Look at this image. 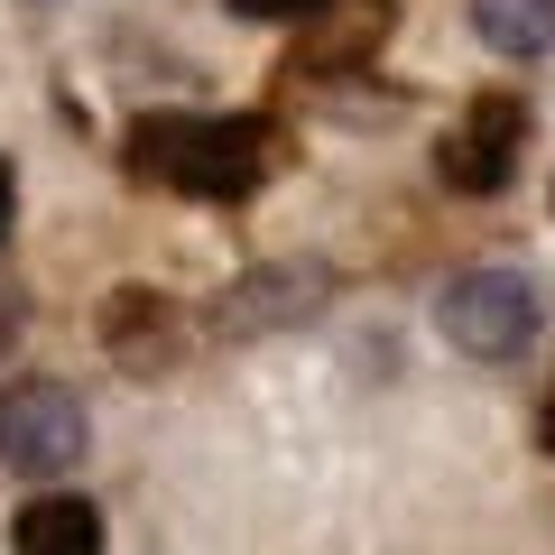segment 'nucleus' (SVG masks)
<instances>
[{"label":"nucleus","instance_id":"6","mask_svg":"<svg viewBox=\"0 0 555 555\" xmlns=\"http://www.w3.org/2000/svg\"><path fill=\"white\" fill-rule=\"evenodd\" d=\"M20 555H102V509L93 500H65V491H38L10 528Z\"/></svg>","mask_w":555,"mask_h":555},{"label":"nucleus","instance_id":"11","mask_svg":"<svg viewBox=\"0 0 555 555\" xmlns=\"http://www.w3.org/2000/svg\"><path fill=\"white\" fill-rule=\"evenodd\" d=\"M10 204H20V177H10V158H0V241H10Z\"/></svg>","mask_w":555,"mask_h":555},{"label":"nucleus","instance_id":"4","mask_svg":"<svg viewBox=\"0 0 555 555\" xmlns=\"http://www.w3.org/2000/svg\"><path fill=\"white\" fill-rule=\"evenodd\" d=\"M518 149H528V112H518V93H481L473 112L454 120V139L436 149V167H444L454 195H500V185L518 177Z\"/></svg>","mask_w":555,"mask_h":555},{"label":"nucleus","instance_id":"9","mask_svg":"<svg viewBox=\"0 0 555 555\" xmlns=\"http://www.w3.org/2000/svg\"><path fill=\"white\" fill-rule=\"evenodd\" d=\"M241 20H324L334 0H232Z\"/></svg>","mask_w":555,"mask_h":555},{"label":"nucleus","instance_id":"8","mask_svg":"<svg viewBox=\"0 0 555 555\" xmlns=\"http://www.w3.org/2000/svg\"><path fill=\"white\" fill-rule=\"evenodd\" d=\"M102 324H112V352H130V361L139 352H167V297H149V287H120Z\"/></svg>","mask_w":555,"mask_h":555},{"label":"nucleus","instance_id":"3","mask_svg":"<svg viewBox=\"0 0 555 555\" xmlns=\"http://www.w3.org/2000/svg\"><path fill=\"white\" fill-rule=\"evenodd\" d=\"M83 463V398L65 379H20L0 389V473L20 481H56Z\"/></svg>","mask_w":555,"mask_h":555},{"label":"nucleus","instance_id":"7","mask_svg":"<svg viewBox=\"0 0 555 555\" xmlns=\"http://www.w3.org/2000/svg\"><path fill=\"white\" fill-rule=\"evenodd\" d=\"M473 28L500 56H546L555 47V0H473Z\"/></svg>","mask_w":555,"mask_h":555},{"label":"nucleus","instance_id":"12","mask_svg":"<svg viewBox=\"0 0 555 555\" xmlns=\"http://www.w3.org/2000/svg\"><path fill=\"white\" fill-rule=\"evenodd\" d=\"M546 454H555V398H546Z\"/></svg>","mask_w":555,"mask_h":555},{"label":"nucleus","instance_id":"5","mask_svg":"<svg viewBox=\"0 0 555 555\" xmlns=\"http://www.w3.org/2000/svg\"><path fill=\"white\" fill-rule=\"evenodd\" d=\"M324 306V269H259L241 297H222V334H259V324H287V315H315Z\"/></svg>","mask_w":555,"mask_h":555},{"label":"nucleus","instance_id":"2","mask_svg":"<svg viewBox=\"0 0 555 555\" xmlns=\"http://www.w3.org/2000/svg\"><path fill=\"white\" fill-rule=\"evenodd\" d=\"M436 324H444V343L473 352V361H518L537 343V324H546V306H537L528 269H463L436 297Z\"/></svg>","mask_w":555,"mask_h":555},{"label":"nucleus","instance_id":"1","mask_svg":"<svg viewBox=\"0 0 555 555\" xmlns=\"http://www.w3.org/2000/svg\"><path fill=\"white\" fill-rule=\"evenodd\" d=\"M130 167L149 185L232 204V195H250L259 167H269V120H250V112H158V120L130 130Z\"/></svg>","mask_w":555,"mask_h":555},{"label":"nucleus","instance_id":"10","mask_svg":"<svg viewBox=\"0 0 555 555\" xmlns=\"http://www.w3.org/2000/svg\"><path fill=\"white\" fill-rule=\"evenodd\" d=\"M20 324H28V306H20V287H10V278H0V352H10V343H20Z\"/></svg>","mask_w":555,"mask_h":555}]
</instances>
